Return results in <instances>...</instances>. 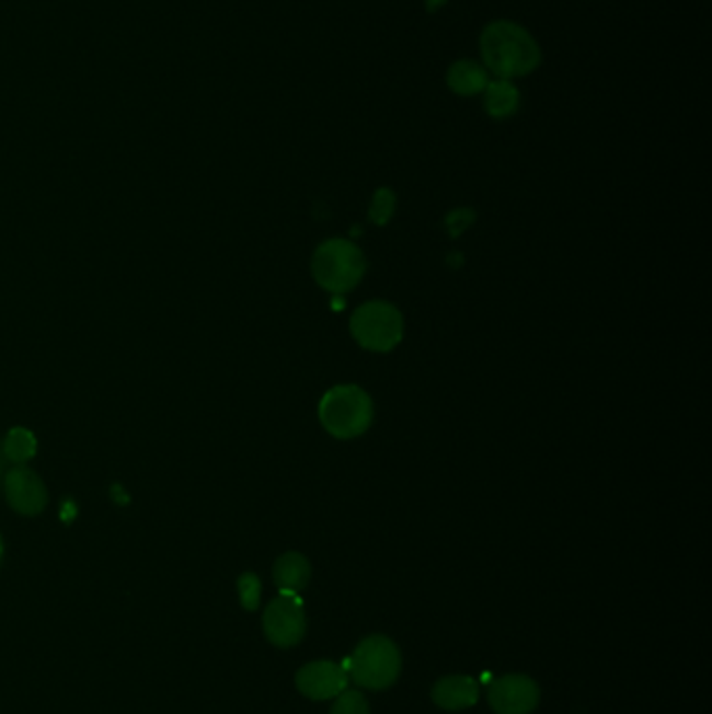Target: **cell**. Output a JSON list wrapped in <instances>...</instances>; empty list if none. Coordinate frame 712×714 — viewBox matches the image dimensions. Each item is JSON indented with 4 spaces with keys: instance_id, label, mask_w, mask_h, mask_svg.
Listing matches in <instances>:
<instances>
[{
    "instance_id": "1",
    "label": "cell",
    "mask_w": 712,
    "mask_h": 714,
    "mask_svg": "<svg viewBox=\"0 0 712 714\" xmlns=\"http://www.w3.org/2000/svg\"><path fill=\"white\" fill-rule=\"evenodd\" d=\"M481 57L495 78L514 80L539 68L541 48L522 25L493 22L481 34Z\"/></svg>"
},
{
    "instance_id": "2",
    "label": "cell",
    "mask_w": 712,
    "mask_h": 714,
    "mask_svg": "<svg viewBox=\"0 0 712 714\" xmlns=\"http://www.w3.org/2000/svg\"><path fill=\"white\" fill-rule=\"evenodd\" d=\"M320 423L336 439H354L364 435L375 418L370 395L357 384H338L320 402Z\"/></svg>"
},
{
    "instance_id": "3",
    "label": "cell",
    "mask_w": 712,
    "mask_h": 714,
    "mask_svg": "<svg viewBox=\"0 0 712 714\" xmlns=\"http://www.w3.org/2000/svg\"><path fill=\"white\" fill-rule=\"evenodd\" d=\"M401 672L400 647L387 635H370L357 644L347 677L364 690L380 692L391 688Z\"/></svg>"
},
{
    "instance_id": "4",
    "label": "cell",
    "mask_w": 712,
    "mask_h": 714,
    "mask_svg": "<svg viewBox=\"0 0 712 714\" xmlns=\"http://www.w3.org/2000/svg\"><path fill=\"white\" fill-rule=\"evenodd\" d=\"M364 272L366 257L352 241L331 239L313 251V278L324 290L347 292L356 289L357 283L364 278Z\"/></svg>"
},
{
    "instance_id": "5",
    "label": "cell",
    "mask_w": 712,
    "mask_h": 714,
    "mask_svg": "<svg viewBox=\"0 0 712 714\" xmlns=\"http://www.w3.org/2000/svg\"><path fill=\"white\" fill-rule=\"evenodd\" d=\"M352 335L364 349L391 352L403 336L400 310L387 301H368L352 315Z\"/></svg>"
},
{
    "instance_id": "6",
    "label": "cell",
    "mask_w": 712,
    "mask_h": 714,
    "mask_svg": "<svg viewBox=\"0 0 712 714\" xmlns=\"http://www.w3.org/2000/svg\"><path fill=\"white\" fill-rule=\"evenodd\" d=\"M306 612L297 594H283L267 603L264 612V633L276 647L297 646L306 635Z\"/></svg>"
},
{
    "instance_id": "7",
    "label": "cell",
    "mask_w": 712,
    "mask_h": 714,
    "mask_svg": "<svg viewBox=\"0 0 712 714\" xmlns=\"http://www.w3.org/2000/svg\"><path fill=\"white\" fill-rule=\"evenodd\" d=\"M539 686L527 675H504L490 688V706L497 714H531L539 704Z\"/></svg>"
},
{
    "instance_id": "8",
    "label": "cell",
    "mask_w": 712,
    "mask_h": 714,
    "mask_svg": "<svg viewBox=\"0 0 712 714\" xmlns=\"http://www.w3.org/2000/svg\"><path fill=\"white\" fill-rule=\"evenodd\" d=\"M349 683L347 670L333 660H315L297 670L295 686L301 695L313 702L333 700L338 693L345 692Z\"/></svg>"
},
{
    "instance_id": "9",
    "label": "cell",
    "mask_w": 712,
    "mask_h": 714,
    "mask_svg": "<svg viewBox=\"0 0 712 714\" xmlns=\"http://www.w3.org/2000/svg\"><path fill=\"white\" fill-rule=\"evenodd\" d=\"M4 495L9 506L23 516L43 513L48 499L45 483L36 476V472L25 467H18L4 476Z\"/></svg>"
},
{
    "instance_id": "10",
    "label": "cell",
    "mask_w": 712,
    "mask_h": 714,
    "mask_svg": "<svg viewBox=\"0 0 712 714\" xmlns=\"http://www.w3.org/2000/svg\"><path fill=\"white\" fill-rule=\"evenodd\" d=\"M430 698L439 709L449 713L467 711L479 700V683L468 675H449L433 686Z\"/></svg>"
},
{
    "instance_id": "11",
    "label": "cell",
    "mask_w": 712,
    "mask_h": 714,
    "mask_svg": "<svg viewBox=\"0 0 712 714\" xmlns=\"http://www.w3.org/2000/svg\"><path fill=\"white\" fill-rule=\"evenodd\" d=\"M312 579V564L299 552H287L274 564V583L283 594H299Z\"/></svg>"
},
{
    "instance_id": "12",
    "label": "cell",
    "mask_w": 712,
    "mask_h": 714,
    "mask_svg": "<svg viewBox=\"0 0 712 714\" xmlns=\"http://www.w3.org/2000/svg\"><path fill=\"white\" fill-rule=\"evenodd\" d=\"M490 71L483 64L460 59L447 69V87L460 96H476L490 84Z\"/></svg>"
},
{
    "instance_id": "13",
    "label": "cell",
    "mask_w": 712,
    "mask_h": 714,
    "mask_svg": "<svg viewBox=\"0 0 712 714\" xmlns=\"http://www.w3.org/2000/svg\"><path fill=\"white\" fill-rule=\"evenodd\" d=\"M483 94H485V112L490 113L493 119L513 117L520 107V92L514 87L513 80H504V78L490 80Z\"/></svg>"
},
{
    "instance_id": "14",
    "label": "cell",
    "mask_w": 712,
    "mask_h": 714,
    "mask_svg": "<svg viewBox=\"0 0 712 714\" xmlns=\"http://www.w3.org/2000/svg\"><path fill=\"white\" fill-rule=\"evenodd\" d=\"M2 449H4V456L11 462H15V464L22 467L23 462L32 460L34 453H36V437L30 430H25V428H13L7 435Z\"/></svg>"
},
{
    "instance_id": "15",
    "label": "cell",
    "mask_w": 712,
    "mask_h": 714,
    "mask_svg": "<svg viewBox=\"0 0 712 714\" xmlns=\"http://www.w3.org/2000/svg\"><path fill=\"white\" fill-rule=\"evenodd\" d=\"M239 598H241V606L253 612L260 608V600H262V580L257 579L253 573H245L239 583Z\"/></svg>"
},
{
    "instance_id": "16",
    "label": "cell",
    "mask_w": 712,
    "mask_h": 714,
    "mask_svg": "<svg viewBox=\"0 0 712 714\" xmlns=\"http://www.w3.org/2000/svg\"><path fill=\"white\" fill-rule=\"evenodd\" d=\"M331 714H370V706H368V700L364 698V693L345 690L336 695Z\"/></svg>"
},
{
    "instance_id": "17",
    "label": "cell",
    "mask_w": 712,
    "mask_h": 714,
    "mask_svg": "<svg viewBox=\"0 0 712 714\" xmlns=\"http://www.w3.org/2000/svg\"><path fill=\"white\" fill-rule=\"evenodd\" d=\"M395 211V195L389 188H379L375 193L372 207H370V218L377 223H384Z\"/></svg>"
},
{
    "instance_id": "18",
    "label": "cell",
    "mask_w": 712,
    "mask_h": 714,
    "mask_svg": "<svg viewBox=\"0 0 712 714\" xmlns=\"http://www.w3.org/2000/svg\"><path fill=\"white\" fill-rule=\"evenodd\" d=\"M424 4H426V11L435 13V11H439L441 7H446L447 0H424Z\"/></svg>"
},
{
    "instance_id": "19",
    "label": "cell",
    "mask_w": 712,
    "mask_h": 714,
    "mask_svg": "<svg viewBox=\"0 0 712 714\" xmlns=\"http://www.w3.org/2000/svg\"><path fill=\"white\" fill-rule=\"evenodd\" d=\"M2 552H4V548H2V539H0V562H2Z\"/></svg>"
}]
</instances>
